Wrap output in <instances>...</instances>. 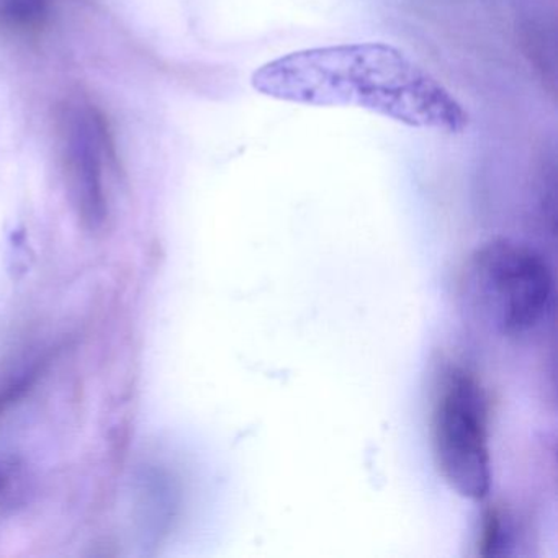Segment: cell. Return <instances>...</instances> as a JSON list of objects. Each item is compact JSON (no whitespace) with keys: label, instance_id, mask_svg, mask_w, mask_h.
<instances>
[{"label":"cell","instance_id":"277c9868","mask_svg":"<svg viewBox=\"0 0 558 558\" xmlns=\"http://www.w3.org/2000/svg\"><path fill=\"white\" fill-rule=\"evenodd\" d=\"M61 140L71 204L83 227L97 233L109 220L102 165L106 126L93 110H70L63 119Z\"/></svg>","mask_w":558,"mask_h":558},{"label":"cell","instance_id":"5b68a950","mask_svg":"<svg viewBox=\"0 0 558 558\" xmlns=\"http://www.w3.org/2000/svg\"><path fill=\"white\" fill-rule=\"evenodd\" d=\"M514 524L501 509H488L482 518L476 550L483 557L508 555L506 548L514 544Z\"/></svg>","mask_w":558,"mask_h":558},{"label":"cell","instance_id":"7a4b0ae2","mask_svg":"<svg viewBox=\"0 0 558 558\" xmlns=\"http://www.w3.org/2000/svg\"><path fill=\"white\" fill-rule=\"evenodd\" d=\"M434 463L452 492L482 501L492 489L489 400L482 380L463 365H447L430 404Z\"/></svg>","mask_w":558,"mask_h":558},{"label":"cell","instance_id":"8992f818","mask_svg":"<svg viewBox=\"0 0 558 558\" xmlns=\"http://www.w3.org/2000/svg\"><path fill=\"white\" fill-rule=\"evenodd\" d=\"M9 480H11V470L9 466H5L4 463H0V496L8 488Z\"/></svg>","mask_w":558,"mask_h":558},{"label":"cell","instance_id":"6da1fadb","mask_svg":"<svg viewBox=\"0 0 558 558\" xmlns=\"http://www.w3.org/2000/svg\"><path fill=\"white\" fill-rule=\"evenodd\" d=\"M251 83L270 99L310 107H357L411 129L460 135L470 123L462 104L391 45L295 51L260 66Z\"/></svg>","mask_w":558,"mask_h":558},{"label":"cell","instance_id":"3957f363","mask_svg":"<svg viewBox=\"0 0 558 558\" xmlns=\"http://www.w3.org/2000/svg\"><path fill=\"white\" fill-rule=\"evenodd\" d=\"M466 283L489 325L508 338L537 329L554 305L550 264L534 247L498 238L475 250Z\"/></svg>","mask_w":558,"mask_h":558}]
</instances>
